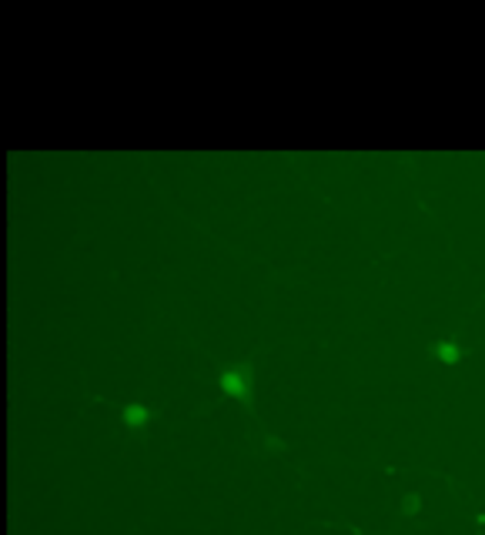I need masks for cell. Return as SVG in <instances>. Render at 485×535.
<instances>
[{"label":"cell","mask_w":485,"mask_h":535,"mask_svg":"<svg viewBox=\"0 0 485 535\" xmlns=\"http://www.w3.org/2000/svg\"><path fill=\"white\" fill-rule=\"evenodd\" d=\"M251 382H255V365L251 361H241V365H231V368L221 371V392L244 402V405H251Z\"/></svg>","instance_id":"cell-1"},{"label":"cell","mask_w":485,"mask_h":535,"mask_svg":"<svg viewBox=\"0 0 485 535\" xmlns=\"http://www.w3.org/2000/svg\"><path fill=\"white\" fill-rule=\"evenodd\" d=\"M442 365H459L462 361V348H459V342H435L432 348H429Z\"/></svg>","instance_id":"cell-2"},{"label":"cell","mask_w":485,"mask_h":535,"mask_svg":"<svg viewBox=\"0 0 485 535\" xmlns=\"http://www.w3.org/2000/svg\"><path fill=\"white\" fill-rule=\"evenodd\" d=\"M124 415H128V421H131V425H140V421L148 419V411H144V408H140V405H131L128 411H124Z\"/></svg>","instance_id":"cell-3"}]
</instances>
